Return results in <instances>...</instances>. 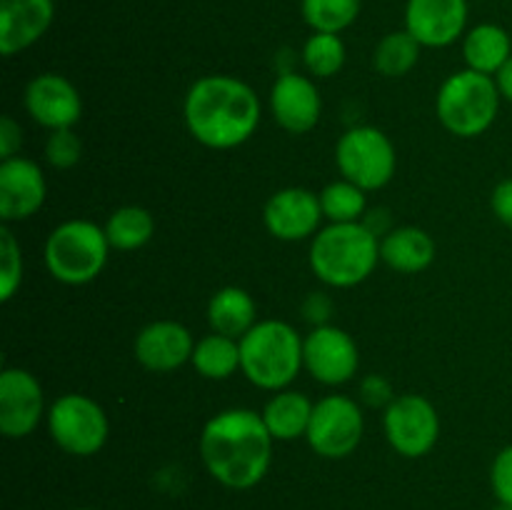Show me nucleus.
I'll return each mask as SVG.
<instances>
[{
    "label": "nucleus",
    "mask_w": 512,
    "mask_h": 510,
    "mask_svg": "<svg viewBox=\"0 0 512 510\" xmlns=\"http://www.w3.org/2000/svg\"><path fill=\"white\" fill-rule=\"evenodd\" d=\"M273 443L260 413L248 408L220 410L200 433V458L220 485L250 490L268 475Z\"/></svg>",
    "instance_id": "f257e3e1"
},
{
    "label": "nucleus",
    "mask_w": 512,
    "mask_h": 510,
    "mask_svg": "<svg viewBox=\"0 0 512 510\" xmlns=\"http://www.w3.org/2000/svg\"><path fill=\"white\" fill-rule=\"evenodd\" d=\"M185 125L200 145L230 150L250 140L260 125V98L233 75H205L190 85L183 103Z\"/></svg>",
    "instance_id": "f03ea898"
},
{
    "label": "nucleus",
    "mask_w": 512,
    "mask_h": 510,
    "mask_svg": "<svg viewBox=\"0 0 512 510\" xmlns=\"http://www.w3.org/2000/svg\"><path fill=\"white\" fill-rule=\"evenodd\" d=\"M310 268L330 288H355L373 275L380 260V238L360 223H330L310 243Z\"/></svg>",
    "instance_id": "7ed1b4c3"
},
{
    "label": "nucleus",
    "mask_w": 512,
    "mask_h": 510,
    "mask_svg": "<svg viewBox=\"0 0 512 510\" xmlns=\"http://www.w3.org/2000/svg\"><path fill=\"white\" fill-rule=\"evenodd\" d=\"M303 338L283 320H258L240 338V370L263 390H285L303 370Z\"/></svg>",
    "instance_id": "20e7f679"
},
{
    "label": "nucleus",
    "mask_w": 512,
    "mask_h": 510,
    "mask_svg": "<svg viewBox=\"0 0 512 510\" xmlns=\"http://www.w3.org/2000/svg\"><path fill=\"white\" fill-rule=\"evenodd\" d=\"M498 83L478 70H458L438 90L435 113L443 128L458 138H478L495 123L500 110Z\"/></svg>",
    "instance_id": "39448f33"
},
{
    "label": "nucleus",
    "mask_w": 512,
    "mask_h": 510,
    "mask_svg": "<svg viewBox=\"0 0 512 510\" xmlns=\"http://www.w3.org/2000/svg\"><path fill=\"white\" fill-rule=\"evenodd\" d=\"M105 228L90 220H65L45 240V268L63 285H88L108 265Z\"/></svg>",
    "instance_id": "423d86ee"
},
{
    "label": "nucleus",
    "mask_w": 512,
    "mask_h": 510,
    "mask_svg": "<svg viewBox=\"0 0 512 510\" xmlns=\"http://www.w3.org/2000/svg\"><path fill=\"white\" fill-rule=\"evenodd\" d=\"M335 163L345 180L370 193L385 188L393 180L398 155L383 130L375 125H355L340 135Z\"/></svg>",
    "instance_id": "0eeeda50"
},
{
    "label": "nucleus",
    "mask_w": 512,
    "mask_h": 510,
    "mask_svg": "<svg viewBox=\"0 0 512 510\" xmlns=\"http://www.w3.org/2000/svg\"><path fill=\"white\" fill-rule=\"evenodd\" d=\"M48 430L60 450L78 458L100 453L110 435L103 405L80 393H65L50 405Z\"/></svg>",
    "instance_id": "6e6552de"
},
{
    "label": "nucleus",
    "mask_w": 512,
    "mask_h": 510,
    "mask_svg": "<svg viewBox=\"0 0 512 510\" xmlns=\"http://www.w3.org/2000/svg\"><path fill=\"white\" fill-rule=\"evenodd\" d=\"M363 433L365 418L358 400L348 395H325L313 405L305 438L320 458L340 460L358 450Z\"/></svg>",
    "instance_id": "1a4fd4ad"
},
{
    "label": "nucleus",
    "mask_w": 512,
    "mask_h": 510,
    "mask_svg": "<svg viewBox=\"0 0 512 510\" xmlns=\"http://www.w3.org/2000/svg\"><path fill=\"white\" fill-rule=\"evenodd\" d=\"M385 438L403 458H423L440 438V415L428 398L398 395L383 413Z\"/></svg>",
    "instance_id": "9d476101"
},
{
    "label": "nucleus",
    "mask_w": 512,
    "mask_h": 510,
    "mask_svg": "<svg viewBox=\"0 0 512 510\" xmlns=\"http://www.w3.org/2000/svg\"><path fill=\"white\" fill-rule=\"evenodd\" d=\"M303 365L318 383L343 385L358 375V343L348 330L335 325H315L303 338Z\"/></svg>",
    "instance_id": "9b49d317"
},
{
    "label": "nucleus",
    "mask_w": 512,
    "mask_h": 510,
    "mask_svg": "<svg viewBox=\"0 0 512 510\" xmlns=\"http://www.w3.org/2000/svg\"><path fill=\"white\" fill-rule=\"evenodd\" d=\"M45 413L43 388L38 378L23 368H3L0 373V433L5 438H25L40 425Z\"/></svg>",
    "instance_id": "f8f14e48"
},
{
    "label": "nucleus",
    "mask_w": 512,
    "mask_h": 510,
    "mask_svg": "<svg viewBox=\"0 0 512 510\" xmlns=\"http://www.w3.org/2000/svg\"><path fill=\"white\" fill-rule=\"evenodd\" d=\"M320 195L308 188H283L268 198L263 208V223L273 238L295 243L315 238L323 223Z\"/></svg>",
    "instance_id": "ddd939ff"
},
{
    "label": "nucleus",
    "mask_w": 512,
    "mask_h": 510,
    "mask_svg": "<svg viewBox=\"0 0 512 510\" xmlns=\"http://www.w3.org/2000/svg\"><path fill=\"white\" fill-rule=\"evenodd\" d=\"M45 195L48 185L35 160L15 155L0 163V218L5 225L33 218L43 208Z\"/></svg>",
    "instance_id": "4468645a"
},
{
    "label": "nucleus",
    "mask_w": 512,
    "mask_h": 510,
    "mask_svg": "<svg viewBox=\"0 0 512 510\" xmlns=\"http://www.w3.org/2000/svg\"><path fill=\"white\" fill-rule=\"evenodd\" d=\"M25 110L48 130L73 128L83 115L78 88L58 73H40L25 88Z\"/></svg>",
    "instance_id": "2eb2a0df"
},
{
    "label": "nucleus",
    "mask_w": 512,
    "mask_h": 510,
    "mask_svg": "<svg viewBox=\"0 0 512 510\" xmlns=\"http://www.w3.org/2000/svg\"><path fill=\"white\" fill-rule=\"evenodd\" d=\"M468 25V0H408L405 30L423 48L453 45Z\"/></svg>",
    "instance_id": "dca6fc26"
},
{
    "label": "nucleus",
    "mask_w": 512,
    "mask_h": 510,
    "mask_svg": "<svg viewBox=\"0 0 512 510\" xmlns=\"http://www.w3.org/2000/svg\"><path fill=\"white\" fill-rule=\"evenodd\" d=\"M270 110L280 128L303 135L318 125L323 100L313 80L300 73H283L270 90Z\"/></svg>",
    "instance_id": "f3484780"
},
{
    "label": "nucleus",
    "mask_w": 512,
    "mask_h": 510,
    "mask_svg": "<svg viewBox=\"0 0 512 510\" xmlns=\"http://www.w3.org/2000/svg\"><path fill=\"white\" fill-rule=\"evenodd\" d=\"M195 350V340L185 325L175 323V320H155V323L145 325L138 335H135L133 353L143 368L153 370V373H170L178 370L180 365L190 363Z\"/></svg>",
    "instance_id": "a211bd4d"
},
{
    "label": "nucleus",
    "mask_w": 512,
    "mask_h": 510,
    "mask_svg": "<svg viewBox=\"0 0 512 510\" xmlns=\"http://www.w3.org/2000/svg\"><path fill=\"white\" fill-rule=\"evenodd\" d=\"M53 0H0V53L13 58L38 43L53 23Z\"/></svg>",
    "instance_id": "6ab92c4d"
},
{
    "label": "nucleus",
    "mask_w": 512,
    "mask_h": 510,
    "mask_svg": "<svg viewBox=\"0 0 512 510\" xmlns=\"http://www.w3.org/2000/svg\"><path fill=\"white\" fill-rule=\"evenodd\" d=\"M380 260L395 273H423L435 260V240L415 225L393 228L385 238H380Z\"/></svg>",
    "instance_id": "aec40b11"
},
{
    "label": "nucleus",
    "mask_w": 512,
    "mask_h": 510,
    "mask_svg": "<svg viewBox=\"0 0 512 510\" xmlns=\"http://www.w3.org/2000/svg\"><path fill=\"white\" fill-rule=\"evenodd\" d=\"M208 320L213 333L240 340L258 323V308H255L253 295L238 285H225L210 298Z\"/></svg>",
    "instance_id": "412c9836"
},
{
    "label": "nucleus",
    "mask_w": 512,
    "mask_h": 510,
    "mask_svg": "<svg viewBox=\"0 0 512 510\" xmlns=\"http://www.w3.org/2000/svg\"><path fill=\"white\" fill-rule=\"evenodd\" d=\"M313 405L315 403H310L308 395L298 393V390H278L265 403L260 415H263V423L273 435V440L290 443V440H298L300 435L308 433Z\"/></svg>",
    "instance_id": "4be33fe9"
},
{
    "label": "nucleus",
    "mask_w": 512,
    "mask_h": 510,
    "mask_svg": "<svg viewBox=\"0 0 512 510\" xmlns=\"http://www.w3.org/2000/svg\"><path fill=\"white\" fill-rule=\"evenodd\" d=\"M512 55L508 30L495 23H480L463 38V58L470 70L485 75H498Z\"/></svg>",
    "instance_id": "5701e85b"
},
{
    "label": "nucleus",
    "mask_w": 512,
    "mask_h": 510,
    "mask_svg": "<svg viewBox=\"0 0 512 510\" xmlns=\"http://www.w3.org/2000/svg\"><path fill=\"white\" fill-rule=\"evenodd\" d=\"M193 368L208 380H228L240 370V340L210 333L195 343Z\"/></svg>",
    "instance_id": "b1692460"
},
{
    "label": "nucleus",
    "mask_w": 512,
    "mask_h": 510,
    "mask_svg": "<svg viewBox=\"0 0 512 510\" xmlns=\"http://www.w3.org/2000/svg\"><path fill=\"white\" fill-rule=\"evenodd\" d=\"M155 233V220L140 205H123L113 210L105 223V235H108L110 248L115 250H138L150 243Z\"/></svg>",
    "instance_id": "393cba45"
},
{
    "label": "nucleus",
    "mask_w": 512,
    "mask_h": 510,
    "mask_svg": "<svg viewBox=\"0 0 512 510\" xmlns=\"http://www.w3.org/2000/svg\"><path fill=\"white\" fill-rule=\"evenodd\" d=\"M420 48H423V45H420L408 30L388 33L378 45H375V70H378L380 75H385V78H403V75H408L410 70L415 68V63H418Z\"/></svg>",
    "instance_id": "a878e982"
},
{
    "label": "nucleus",
    "mask_w": 512,
    "mask_h": 510,
    "mask_svg": "<svg viewBox=\"0 0 512 510\" xmlns=\"http://www.w3.org/2000/svg\"><path fill=\"white\" fill-rule=\"evenodd\" d=\"M320 205L323 215L330 223H360L368 210V198L360 185L350 180H335L320 190Z\"/></svg>",
    "instance_id": "bb28decb"
},
{
    "label": "nucleus",
    "mask_w": 512,
    "mask_h": 510,
    "mask_svg": "<svg viewBox=\"0 0 512 510\" xmlns=\"http://www.w3.org/2000/svg\"><path fill=\"white\" fill-rule=\"evenodd\" d=\"M363 0H303L300 10L315 33H343L360 15Z\"/></svg>",
    "instance_id": "cd10ccee"
},
{
    "label": "nucleus",
    "mask_w": 512,
    "mask_h": 510,
    "mask_svg": "<svg viewBox=\"0 0 512 510\" xmlns=\"http://www.w3.org/2000/svg\"><path fill=\"white\" fill-rule=\"evenodd\" d=\"M303 65L315 78H333L345 65V43L338 33H313L303 45Z\"/></svg>",
    "instance_id": "c85d7f7f"
},
{
    "label": "nucleus",
    "mask_w": 512,
    "mask_h": 510,
    "mask_svg": "<svg viewBox=\"0 0 512 510\" xmlns=\"http://www.w3.org/2000/svg\"><path fill=\"white\" fill-rule=\"evenodd\" d=\"M23 283V253L13 230L3 223L0 228V300H13L15 290Z\"/></svg>",
    "instance_id": "c756f323"
},
{
    "label": "nucleus",
    "mask_w": 512,
    "mask_h": 510,
    "mask_svg": "<svg viewBox=\"0 0 512 510\" xmlns=\"http://www.w3.org/2000/svg\"><path fill=\"white\" fill-rule=\"evenodd\" d=\"M83 155V143L73 128L50 130L48 140H45V160L53 165L55 170H70L80 163Z\"/></svg>",
    "instance_id": "7c9ffc66"
},
{
    "label": "nucleus",
    "mask_w": 512,
    "mask_h": 510,
    "mask_svg": "<svg viewBox=\"0 0 512 510\" xmlns=\"http://www.w3.org/2000/svg\"><path fill=\"white\" fill-rule=\"evenodd\" d=\"M490 485L498 503L512 508V445H505L490 465Z\"/></svg>",
    "instance_id": "2f4dec72"
},
{
    "label": "nucleus",
    "mask_w": 512,
    "mask_h": 510,
    "mask_svg": "<svg viewBox=\"0 0 512 510\" xmlns=\"http://www.w3.org/2000/svg\"><path fill=\"white\" fill-rule=\"evenodd\" d=\"M395 398L398 395L393 393V385L383 375H365L360 383V400L370 408H388Z\"/></svg>",
    "instance_id": "473e14b6"
},
{
    "label": "nucleus",
    "mask_w": 512,
    "mask_h": 510,
    "mask_svg": "<svg viewBox=\"0 0 512 510\" xmlns=\"http://www.w3.org/2000/svg\"><path fill=\"white\" fill-rule=\"evenodd\" d=\"M490 208H493L495 218L512 230V178L500 180L495 185L493 195H490Z\"/></svg>",
    "instance_id": "72a5a7b5"
},
{
    "label": "nucleus",
    "mask_w": 512,
    "mask_h": 510,
    "mask_svg": "<svg viewBox=\"0 0 512 510\" xmlns=\"http://www.w3.org/2000/svg\"><path fill=\"white\" fill-rule=\"evenodd\" d=\"M20 145H23V128H20L10 115H3V118H0V158H15Z\"/></svg>",
    "instance_id": "f704fd0d"
},
{
    "label": "nucleus",
    "mask_w": 512,
    "mask_h": 510,
    "mask_svg": "<svg viewBox=\"0 0 512 510\" xmlns=\"http://www.w3.org/2000/svg\"><path fill=\"white\" fill-rule=\"evenodd\" d=\"M303 313L310 323L315 325H328L330 313H333V303L328 300V295L323 293H310L308 300L303 303Z\"/></svg>",
    "instance_id": "c9c22d12"
},
{
    "label": "nucleus",
    "mask_w": 512,
    "mask_h": 510,
    "mask_svg": "<svg viewBox=\"0 0 512 510\" xmlns=\"http://www.w3.org/2000/svg\"><path fill=\"white\" fill-rule=\"evenodd\" d=\"M495 83H498L500 88V95H503L508 103H512V55L508 63L503 65V70H500L498 75H495Z\"/></svg>",
    "instance_id": "e433bc0d"
},
{
    "label": "nucleus",
    "mask_w": 512,
    "mask_h": 510,
    "mask_svg": "<svg viewBox=\"0 0 512 510\" xmlns=\"http://www.w3.org/2000/svg\"><path fill=\"white\" fill-rule=\"evenodd\" d=\"M493 510H512V508H510V505H503V503H500L498 508H493Z\"/></svg>",
    "instance_id": "4c0bfd02"
},
{
    "label": "nucleus",
    "mask_w": 512,
    "mask_h": 510,
    "mask_svg": "<svg viewBox=\"0 0 512 510\" xmlns=\"http://www.w3.org/2000/svg\"><path fill=\"white\" fill-rule=\"evenodd\" d=\"M75 510H95V508H75Z\"/></svg>",
    "instance_id": "58836bf2"
}]
</instances>
